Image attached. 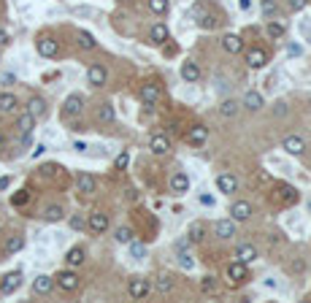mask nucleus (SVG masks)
<instances>
[{"label": "nucleus", "mask_w": 311, "mask_h": 303, "mask_svg": "<svg viewBox=\"0 0 311 303\" xmlns=\"http://www.w3.org/2000/svg\"><path fill=\"white\" fill-rule=\"evenodd\" d=\"M306 6H308V0H290V8H292V11H303Z\"/></svg>", "instance_id": "49530a36"}, {"label": "nucleus", "mask_w": 311, "mask_h": 303, "mask_svg": "<svg viewBox=\"0 0 311 303\" xmlns=\"http://www.w3.org/2000/svg\"><path fill=\"white\" fill-rule=\"evenodd\" d=\"M19 109V100H16L14 92H0V114H14Z\"/></svg>", "instance_id": "a211bd4d"}, {"label": "nucleus", "mask_w": 311, "mask_h": 303, "mask_svg": "<svg viewBox=\"0 0 311 303\" xmlns=\"http://www.w3.org/2000/svg\"><path fill=\"white\" fill-rule=\"evenodd\" d=\"M22 246H25V239H22V235H8V241H6V254L22 252Z\"/></svg>", "instance_id": "7c9ffc66"}, {"label": "nucleus", "mask_w": 311, "mask_h": 303, "mask_svg": "<svg viewBox=\"0 0 311 303\" xmlns=\"http://www.w3.org/2000/svg\"><path fill=\"white\" fill-rule=\"evenodd\" d=\"M308 208H311V201H308Z\"/></svg>", "instance_id": "052dcab7"}, {"label": "nucleus", "mask_w": 311, "mask_h": 303, "mask_svg": "<svg viewBox=\"0 0 311 303\" xmlns=\"http://www.w3.org/2000/svg\"><path fill=\"white\" fill-rule=\"evenodd\" d=\"M171 189L176 195H184L187 189H190V176H187V174H173L171 176Z\"/></svg>", "instance_id": "393cba45"}, {"label": "nucleus", "mask_w": 311, "mask_h": 303, "mask_svg": "<svg viewBox=\"0 0 311 303\" xmlns=\"http://www.w3.org/2000/svg\"><path fill=\"white\" fill-rule=\"evenodd\" d=\"M179 265H182L184 271H192V265H195V260L190 257V254H184V252H179Z\"/></svg>", "instance_id": "c03bdc74"}, {"label": "nucleus", "mask_w": 311, "mask_h": 303, "mask_svg": "<svg viewBox=\"0 0 311 303\" xmlns=\"http://www.w3.org/2000/svg\"><path fill=\"white\" fill-rule=\"evenodd\" d=\"M84 260H87V249H84V246H73V249H68V254H65V263H68L71 268L81 265Z\"/></svg>", "instance_id": "4be33fe9"}, {"label": "nucleus", "mask_w": 311, "mask_h": 303, "mask_svg": "<svg viewBox=\"0 0 311 303\" xmlns=\"http://www.w3.org/2000/svg\"><path fill=\"white\" fill-rule=\"evenodd\" d=\"M149 8H152L154 14H168V8H171V0H149Z\"/></svg>", "instance_id": "4c0bfd02"}, {"label": "nucleus", "mask_w": 311, "mask_h": 303, "mask_svg": "<svg viewBox=\"0 0 311 303\" xmlns=\"http://www.w3.org/2000/svg\"><path fill=\"white\" fill-rule=\"evenodd\" d=\"M76 41H79V46H81V49H95V38H92V33H87V30H79V35H76Z\"/></svg>", "instance_id": "2f4dec72"}, {"label": "nucleus", "mask_w": 311, "mask_h": 303, "mask_svg": "<svg viewBox=\"0 0 311 303\" xmlns=\"http://www.w3.org/2000/svg\"><path fill=\"white\" fill-rule=\"evenodd\" d=\"M43 152H46V146H43V144H38V146H35V149H33V157H41V155H43Z\"/></svg>", "instance_id": "864d4df0"}, {"label": "nucleus", "mask_w": 311, "mask_h": 303, "mask_svg": "<svg viewBox=\"0 0 311 303\" xmlns=\"http://www.w3.org/2000/svg\"><path fill=\"white\" fill-rule=\"evenodd\" d=\"M238 106H241V103H235L233 98L230 100H222L219 114H222V117H235V114H238Z\"/></svg>", "instance_id": "72a5a7b5"}, {"label": "nucleus", "mask_w": 311, "mask_h": 303, "mask_svg": "<svg viewBox=\"0 0 311 303\" xmlns=\"http://www.w3.org/2000/svg\"><path fill=\"white\" fill-rule=\"evenodd\" d=\"M130 254H133V260H144L146 257V246L133 239V241H130Z\"/></svg>", "instance_id": "c9c22d12"}, {"label": "nucleus", "mask_w": 311, "mask_h": 303, "mask_svg": "<svg viewBox=\"0 0 311 303\" xmlns=\"http://www.w3.org/2000/svg\"><path fill=\"white\" fill-rule=\"evenodd\" d=\"M276 11H279V6L273 3V0H262V14H265V19L276 16Z\"/></svg>", "instance_id": "79ce46f5"}, {"label": "nucleus", "mask_w": 311, "mask_h": 303, "mask_svg": "<svg viewBox=\"0 0 311 303\" xmlns=\"http://www.w3.org/2000/svg\"><path fill=\"white\" fill-rule=\"evenodd\" d=\"M276 114H287V103H284V100L276 103Z\"/></svg>", "instance_id": "603ef678"}, {"label": "nucleus", "mask_w": 311, "mask_h": 303, "mask_svg": "<svg viewBox=\"0 0 311 303\" xmlns=\"http://www.w3.org/2000/svg\"><path fill=\"white\" fill-rule=\"evenodd\" d=\"M284 152L287 155H303L306 152V141L300 138V136H290V138H284Z\"/></svg>", "instance_id": "6ab92c4d"}, {"label": "nucleus", "mask_w": 311, "mask_h": 303, "mask_svg": "<svg viewBox=\"0 0 311 303\" xmlns=\"http://www.w3.org/2000/svg\"><path fill=\"white\" fill-rule=\"evenodd\" d=\"M43 220L46 222H60V220H65V208L62 206H46V211H43Z\"/></svg>", "instance_id": "c85d7f7f"}, {"label": "nucleus", "mask_w": 311, "mask_h": 303, "mask_svg": "<svg viewBox=\"0 0 311 303\" xmlns=\"http://www.w3.org/2000/svg\"><path fill=\"white\" fill-rule=\"evenodd\" d=\"M81 109H84V98H81V95H68L65 103H62V114H65V117H79Z\"/></svg>", "instance_id": "6e6552de"}, {"label": "nucleus", "mask_w": 311, "mask_h": 303, "mask_svg": "<svg viewBox=\"0 0 311 303\" xmlns=\"http://www.w3.org/2000/svg\"><path fill=\"white\" fill-rule=\"evenodd\" d=\"M76 187H79L81 195H92V192L98 189V182H95V176H92V174H79Z\"/></svg>", "instance_id": "dca6fc26"}, {"label": "nucleus", "mask_w": 311, "mask_h": 303, "mask_svg": "<svg viewBox=\"0 0 311 303\" xmlns=\"http://www.w3.org/2000/svg\"><path fill=\"white\" fill-rule=\"evenodd\" d=\"M268 62V54H265V49H260V46H252V49L247 52V65L249 68H262V65Z\"/></svg>", "instance_id": "1a4fd4ad"}, {"label": "nucleus", "mask_w": 311, "mask_h": 303, "mask_svg": "<svg viewBox=\"0 0 311 303\" xmlns=\"http://www.w3.org/2000/svg\"><path fill=\"white\" fill-rule=\"evenodd\" d=\"M127 163H130V155H127V152H122V155H117V160H114V168L117 170H125Z\"/></svg>", "instance_id": "37998d69"}, {"label": "nucleus", "mask_w": 311, "mask_h": 303, "mask_svg": "<svg viewBox=\"0 0 311 303\" xmlns=\"http://www.w3.org/2000/svg\"><path fill=\"white\" fill-rule=\"evenodd\" d=\"M203 233H206V225H203V222H195V225L190 227V233H187V239H190L192 244H201V241H203Z\"/></svg>", "instance_id": "473e14b6"}, {"label": "nucleus", "mask_w": 311, "mask_h": 303, "mask_svg": "<svg viewBox=\"0 0 311 303\" xmlns=\"http://www.w3.org/2000/svg\"><path fill=\"white\" fill-rule=\"evenodd\" d=\"M284 33H287V25H284V22H279V19H271V22H268V35L273 38V41H276V38H281Z\"/></svg>", "instance_id": "c756f323"}, {"label": "nucleus", "mask_w": 311, "mask_h": 303, "mask_svg": "<svg viewBox=\"0 0 311 303\" xmlns=\"http://www.w3.org/2000/svg\"><path fill=\"white\" fill-rule=\"evenodd\" d=\"M201 290H203V292H209V295H214V292H216V279H214V276H203Z\"/></svg>", "instance_id": "a19ab883"}, {"label": "nucleus", "mask_w": 311, "mask_h": 303, "mask_svg": "<svg viewBox=\"0 0 311 303\" xmlns=\"http://www.w3.org/2000/svg\"><path fill=\"white\" fill-rule=\"evenodd\" d=\"M238 6H241V11H249V8H252V0H238Z\"/></svg>", "instance_id": "6e6d98bb"}, {"label": "nucleus", "mask_w": 311, "mask_h": 303, "mask_svg": "<svg viewBox=\"0 0 311 303\" xmlns=\"http://www.w3.org/2000/svg\"><path fill=\"white\" fill-rule=\"evenodd\" d=\"M35 49H38V54H41V57H57L60 44L54 41L52 35H43V38H38V41H35Z\"/></svg>", "instance_id": "20e7f679"}, {"label": "nucleus", "mask_w": 311, "mask_h": 303, "mask_svg": "<svg viewBox=\"0 0 311 303\" xmlns=\"http://www.w3.org/2000/svg\"><path fill=\"white\" fill-rule=\"evenodd\" d=\"M262 106H265V100H262V95L257 90H249L247 95H243V109L249 111H260Z\"/></svg>", "instance_id": "aec40b11"}, {"label": "nucleus", "mask_w": 311, "mask_h": 303, "mask_svg": "<svg viewBox=\"0 0 311 303\" xmlns=\"http://www.w3.org/2000/svg\"><path fill=\"white\" fill-rule=\"evenodd\" d=\"M149 149L154 152L157 157H163L171 152V138H165V136H152V141H149Z\"/></svg>", "instance_id": "f3484780"}, {"label": "nucleus", "mask_w": 311, "mask_h": 303, "mask_svg": "<svg viewBox=\"0 0 311 303\" xmlns=\"http://www.w3.org/2000/svg\"><path fill=\"white\" fill-rule=\"evenodd\" d=\"M222 49L228 52V54H238L241 49H243V41H241V35H225L222 38Z\"/></svg>", "instance_id": "b1692460"}, {"label": "nucleus", "mask_w": 311, "mask_h": 303, "mask_svg": "<svg viewBox=\"0 0 311 303\" xmlns=\"http://www.w3.org/2000/svg\"><path fill=\"white\" fill-rule=\"evenodd\" d=\"M214 233H216V239H222V241H228L235 235V220H219L214 225Z\"/></svg>", "instance_id": "ddd939ff"}, {"label": "nucleus", "mask_w": 311, "mask_h": 303, "mask_svg": "<svg viewBox=\"0 0 311 303\" xmlns=\"http://www.w3.org/2000/svg\"><path fill=\"white\" fill-rule=\"evenodd\" d=\"M33 127H35V117L33 114H19L16 117V130H19V136H25V133H33Z\"/></svg>", "instance_id": "a878e982"}, {"label": "nucleus", "mask_w": 311, "mask_h": 303, "mask_svg": "<svg viewBox=\"0 0 311 303\" xmlns=\"http://www.w3.org/2000/svg\"><path fill=\"white\" fill-rule=\"evenodd\" d=\"M287 52H290V54H300V52H303V49H300V46H298V44H292V46H290V49H287Z\"/></svg>", "instance_id": "4d7b16f0"}, {"label": "nucleus", "mask_w": 311, "mask_h": 303, "mask_svg": "<svg viewBox=\"0 0 311 303\" xmlns=\"http://www.w3.org/2000/svg\"><path fill=\"white\" fill-rule=\"evenodd\" d=\"M168 25H163V22H157L152 30H149V38H152V44H165L168 41Z\"/></svg>", "instance_id": "cd10ccee"}, {"label": "nucleus", "mask_w": 311, "mask_h": 303, "mask_svg": "<svg viewBox=\"0 0 311 303\" xmlns=\"http://www.w3.org/2000/svg\"><path fill=\"white\" fill-rule=\"evenodd\" d=\"M73 149H76V152H87L90 146H87V144H84V141H76V144H73Z\"/></svg>", "instance_id": "5fc2aeb1"}, {"label": "nucleus", "mask_w": 311, "mask_h": 303, "mask_svg": "<svg viewBox=\"0 0 311 303\" xmlns=\"http://www.w3.org/2000/svg\"><path fill=\"white\" fill-rule=\"evenodd\" d=\"M108 79V71L103 68V65H90V71H87V81L92 84V87H103Z\"/></svg>", "instance_id": "9b49d317"}, {"label": "nucleus", "mask_w": 311, "mask_h": 303, "mask_svg": "<svg viewBox=\"0 0 311 303\" xmlns=\"http://www.w3.org/2000/svg\"><path fill=\"white\" fill-rule=\"evenodd\" d=\"M133 230H130V227H117V230H114V239L119 241V244H130V241H133Z\"/></svg>", "instance_id": "f704fd0d"}, {"label": "nucleus", "mask_w": 311, "mask_h": 303, "mask_svg": "<svg viewBox=\"0 0 311 303\" xmlns=\"http://www.w3.org/2000/svg\"><path fill=\"white\" fill-rule=\"evenodd\" d=\"M98 119L100 122H114V106H111V103H103L100 111H98Z\"/></svg>", "instance_id": "e433bc0d"}, {"label": "nucleus", "mask_w": 311, "mask_h": 303, "mask_svg": "<svg viewBox=\"0 0 311 303\" xmlns=\"http://www.w3.org/2000/svg\"><path fill=\"white\" fill-rule=\"evenodd\" d=\"M182 79L184 81H197V79H201V68H197L192 60L182 62Z\"/></svg>", "instance_id": "bb28decb"}, {"label": "nucleus", "mask_w": 311, "mask_h": 303, "mask_svg": "<svg viewBox=\"0 0 311 303\" xmlns=\"http://www.w3.org/2000/svg\"><path fill=\"white\" fill-rule=\"evenodd\" d=\"M87 227L92 233H106L108 230V214H103V211H95V214H90V220H87Z\"/></svg>", "instance_id": "9d476101"}, {"label": "nucleus", "mask_w": 311, "mask_h": 303, "mask_svg": "<svg viewBox=\"0 0 311 303\" xmlns=\"http://www.w3.org/2000/svg\"><path fill=\"white\" fill-rule=\"evenodd\" d=\"M249 217H252V206H249L247 201H238V203L230 206V220L243 222V220H249Z\"/></svg>", "instance_id": "2eb2a0df"}, {"label": "nucleus", "mask_w": 311, "mask_h": 303, "mask_svg": "<svg viewBox=\"0 0 311 303\" xmlns=\"http://www.w3.org/2000/svg\"><path fill=\"white\" fill-rule=\"evenodd\" d=\"M171 290H173V282H171L168 273H163V276L157 279V292H163V295H165V292H171Z\"/></svg>", "instance_id": "ea45409f"}, {"label": "nucleus", "mask_w": 311, "mask_h": 303, "mask_svg": "<svg viewBox=\"0 0 311 303\" xmlns=\"http://www.w3.org/2000/svg\"><path fill=\"white\" fill-rule=\"evenodd\" d=\"M141 100H144V106H154L160 100V87L157 84H144L141 87Z\"/></svg>", "instance_id": "412c9836"}, {"label": "nucleus", "mask_w": 311, "mask_h": 303, "mask_svg": "<svg viewBox=\"0 0 311 303\" xmlns=\"http://www.w3.org/2000/svg\"><path fill=\"white\" fill-rule=\"evenodd\" d=\"M235 260H241V263H254V260H257V249H254V246L252 244H241L238 246V249H235Z\"/></svg>", "instance_id": "5701e85b"}, {"label": "nucleus", "mask_w": 311, "mask_h": 303, "mask_svg": "<svg viewBox=\"0 0 311 303\" xmlns=\"http://www.w3.org/2000/svg\"><path fill=\"white\" fill-rule=\"evenodd\" d=\"M11 187V176H0V189H8Z\"/></svg>", "instance_id": "09e8293b"}, {"label": "nucleus", "mask_w": 311, "mask_h": 303, "mask_svg": "<svg viewBox=\"0 0 311 303\" xmlns=\"http://www.w3.org/2000/svg\"><path fill=\"white\" fill-rule=\"evenodd\" d=\"M206 141H209V127H206V125H192L190 130H187V144L203 146Z\"/></svg>", "instance_id": "39448f33"}, {"label": "nucleus", "mask_w": 311, "mask_h": 303, "mask_svg": "<svg viewBox=\"0 0 311 303\" xmlns=\"http://www.w3.org/2000/svg\"><path fill=\"white\" fill-rule=\"evenodd\" d=\"M127 292H130L133 300H144L149 292H152V284H149V279H144V276H136V279H130Z\"/></svg>", "instance_id": "f257e3e1"}, {"label": "nucleus", "mask_w": 311, "mask_h": 303, "mask_svg": "<svg viewBox=\"0 0 311 303\" xmlns=\"http://www.w3.org/2000/svg\"><path fill=\"white\" fill-rule=\"evenodd\" d=\"M84 225H87V222H84L81 217H71V227H73V230H84Z\"/></svg>", "instance_id": "de8ad7c7"}, {"label": "nucleus", "mask_w": 311, "mask_h": 303, "mask_svg": "<svg viewBox=\"0 0 311 303\" xmlns=\"http://www.w3.org/2000/svg\"><path fill=\"white\" fill-rule=\"evenodd\" d=\"M201 203L211 208V206H214V198H211V195H201Z\"/></svg>", "instance_id": "3c124183"}, {"label": "nucleus", "mask_w": 311, "mask_h": 303, "mask_svg": "<svg viewBox=\"0 0 311 303\" xmlns=\"http://www.w3.org/2000/svg\"><path fill=\"white\" fill-rule=\"evenodd\" d=\"M216 189L225 195H233L235 189H238V179H235L233 174H222V176H216Z\"/></svg>", "instance_id": "f8f14e48"}, {"label": "nucleus", "mask_w": 311, "mask_h": 303, "mask_svg": "<svg viewBox=\"0 0 311 303\" xmlns=\"http://www.w3.org/2000/svg\"><path fill=\"white\" fill-rule=\"evenodd\" d=\"M247 276H249V271H247V263H241V260H233V263L228 265V279H230L233 284H241V282H247Z\"/></svg>", "instance_id": "0eeeda50"}, {"label": "nucleus", "mask_w": 311, "mask_h": 303, "mask_svg": "<svg viewBox=\"0 0 311 303\" xmlns=\"http://www.w3.org/2000/svg\"><path fill=\"white\" fill-rule=\"evenodd\" d=\"M3 149H6V138H3V136H0V152H3Z\"/></svg>", "instance_id": "bf43d9fd"}, {"label": "nucleus", "mask_w": 311, "mask_h": 303, "mask_svg": "<svg viewBox=\"0 0 311 303\" xmlns=\"http://www.w3.org/2000/svg\"><path fill=\"white\" fill-rule=\"evenodd\" d=\"M19 287H22V273L14 271V273H8V276H3V282H0V295H14Z\"/></svg>", "instance_id": "7ed1b4c3"}, {"label": "nucleus", "mask_w": 311, "mask_h": 303, "mask_svg": "<svg viewBox=\"0 0 311 303\" xmlns=\"http://www.w3.org/2000/svg\"><path fill=\"white\" fill-rule=\"evenodd\" d=\"M52 290H54V276H49V273H38V276L33 279V292L35 295H49Z\"/></svg>", "instance_id": "423d86ee"}, {"label": "nucleus", "mask_w": 311, "mask_h": 303, "mask_svg": "<svg viewBox=\"0 0 311 303\" xmlns=\"http://www.w3.org/2000/svg\"><path fill=\"white\" fill-rule=\"evenodd\" d=\"M27 198H30V195H27V189H19V192L11 198V203H14V206H25V203H27Z\"/></svg>", "instance_id": "a18cd8bd"}, {"label": "nucleus", "mask_w": 311, "mask_h": 303, "mask_svg": "<svg viewBox=\"0 0 311 303\" xmlns=\"http://www.w3.org/2000/svg\"><path fill=\"white\" fill-rule=\"evenodd\" d=\"M54 284H57L60 290H65V292H73L79 287V273L73 268H65V271H60L57 276H54Z\"/></svg>", "instance_id": "f03ea898"}, {"label": "nucleus", "mask_w": 311, "mask_h": 303, "mask_svg": "<svg viewBox=\"0 0 311 303\" xmlns=\"http://www.w3.org/2000/svg\"><path fill=\"white\" fill-rule=\"evenodd\" d=\"M46 111H49V106H46V100L41 98V95H33V98L27 100V114H33L35 119H41Z\"/></svg>", "instance_id": "4468645a"}, {"label": "nucleus", "mask_w": 311, "mask_h": 303, "mask_svg": "<svg viewBox=\"0 0 311 303\" xmlns=\"http://www.w3.org/2000/svg\"><path fill=\"white\" fill-rule=\"evenodd\" d=\"M11 44V38H8V33L6 30H0V46H8Z\"/></svg>", "instance_id": "8fccbe9b"}, {"label": "nucleus", "mask_w": 311, "mask_h": 303, "mask_svg": "<svg viewBox=\"0 0 311 303\" xmlns=\"http://www.w3.org/2000/svg\"><path fill=\"white\" fill-rule=\"evenodd\" d=\"M176 52H179V49H176V46H173V44H171V46H168V49H165V54H168V57H173Z\"/></svg>", "instance_id": "13d9d810"}, {"label": "nucleus", "mask_w": 311, "mask_h": 303, "mask_svg": "<svg viewBox=\"0 0 311 303\" xmlns=\"http://www.w3.org/2000/svg\"><path fill=\"white\" fill-rule=\"evenodd\" d=\"M281 198H284V203H298L300 201V192L292 187H281Z\"/></svg>", "instance_id": "58836bf2"}]
</instances>
